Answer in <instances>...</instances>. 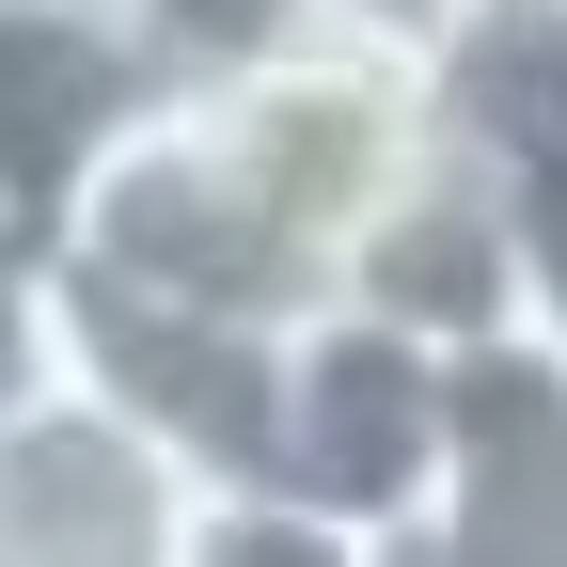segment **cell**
<instances>
[{
  "label": "cell",
  "instance_id": "cell-1",
  "mask_svg": "<svg viewBox=\"0 0 567 567\" xmlns=\"http://www.w3.org/2000/svg\"><path fill=\"white\" fill-rule=\"evenodd\" d=\"M63 268L126 284V300H174V316H221V331H268V347H300V331L347 300V284L268 221V189L237 174V142L205 126V95H174V111L95 174V205L63 221Z\"/></svg>",
  "mask_w": 567,
  "mask_h": 567
},
{
  "label": "cell",
  "instance_id": "cell-2",
  "mask_svg": "<svg viewBox=\"0 0 567 567\" xmlns=\"http://www.w3.org/2000/svg\"><path fill=\"white\" fill-rule=\"evenodd\" d=\"M205 126L237 142V174L268 189V221L300 237L331 284L363 268V237L457 158L425 63H379V48H347V32H316L300 63H268V80H221V95H205Z\"/></svg>",
  "mask_w": 567,
  "mask_h": 567
},
{
  "label": "cell",
  "instance_id": "cell-3",
  "mask_svg": "<svg viewBox=\"0 0 567 567\" xmlns=\"http://www.w3.org/2000/svg\"><path fill=\"white\" fill-rule=\"evenodd\" d=\"M457 473V363L410 347L394 316H316L284 347V442H268V505H300L331 536H410Z\"/></svg>",
  "mask_w": 567,
  "mask_h": 567
},
{
  "label": "cell",
  "instance_id": "cell-4",
  "mask_svg": "<svg viewBox=\"0 0 567 567\" xmlns=\"http://www.w3.org/2000/svg\"><path fill=\"white\" fill-rule=\"evenodd\" d=\"M48 316H63V379L95 410H126L205 505H268V442H284V347L268 331L126 300V284L63 268V252H48Z\"/></svg>",
  "mask_w": 567,
  "mask_h": 567
},
{
  "label": "cell",
  "instance_id": "cell-5",
  "mask_svg": "<svg viewBox=\"0 0 567 567\" xmlns=\"http://www.w3.org/2000/svg\"><path fill=\"white\" fill-rule=\"evenodd\" d=\"M158 111H174V80L111 0H0V237L63 252V221Z\"/></svg>",
  "mask_w": 567,
  "mask_h": 567
},
{
  "label": "cell",
  "instance_id": "cell-6",
  "mask_svg": "<svg viewBox=\"0 0 567 567\" xmlns=\"http://www.w3.org/2000/svg\"><path fill=\"white\" fill-rule=\"evenodd\" d=\"M205 488L80 379L0 425V567H205Z\"/></svg>",
  "mask_w": 567,
  "mask_h": 567
},
{
  "label": "cell",
  "instance_id": "cell-7",
  "mask_svg": "<svg viewBox=\"0 0 567 567\" xmlns=\"http://www.w3.org/2000/svg\"><path fill=\"white\" fill-rule=\"evenodd\" d=\"M379 567H567V347L520 331L457 363V473Z\"/></svg>",
  "mask_w": 567,
  "mask_h": 567
},
{
  "label": "cell",
  "instance_id": "cell-8",
  "mask_svg": "<svg viewBox=\"0 0 567 567\" xmlns=\"http://www.w3.org/2000/svg\"><path fill=\"white\" fill-rule=\"evenodd\" d=\"M347 316H394L410 347H442V363H488V347L536 331V268H520V221L505 189H488L473 158H442L394 221L363 237V268H347Z\"/></svg>",
  "mask_w": 567,
  "mask_h": 567
},
{
  "label": "cell",
  "instance_id": "cell-9",
  "mask_svg": "<svg viewBox=\"0 0 567 567\" xmlns=\"http://www.w3.org/2000/svg\"><path fill=\"white\" fill-rule=\"evenodd\" d=\"M425 95H442V142L488 174L567 142V0H473V32L425 63Z\"/></svg>",
  "mask_w": 567,
  "mask_h": 567
},
{
  "label": "cell",
  "instance_id": "cell-10",
  "mask_svg": "<svg viewBox=\"0 0 567 567\" xmlns=\"http://www.w3.org/2000/svg\"><path fill=\"white\" fill-rule=\"evenodd\" d=\"M111 17L158 48V80L174 95H221V80H268V63H300L331 17L316 0H111Z\"/></svg>",
  "mask_w": 567,
  "mask_h": 567
},
{
  "label": "cell",
  "instance_id": "cell-11",
  "mask_svg": "<svg viewBox=\"0 0 567 567\" xmlns=\"http://www.w3.org/2000/svg\"><path fill=\"white\" fill-rule=\"evenodd\" d=\"M473 174H488V158H473ZM488 189H505V221H520V268H536V331L567 347V142H536V158H505Z\"/></svg>",
  "mask_w": 567,
  "mask_h": 567
},
{
  "label": "cell",
  "instance_id": "cell-12",
  "mask_svg": "<svg viewBox=\"0 0 567 567\" xmlns=\"http://www.w3.org/2000/svg\"><path fill=\"white\" fill-rule=\"evenodd\" d=\"M63 394V316H48V252H0V425Z\"/></svg>",
  "mask_w": 567,
  "mask_h": 567
},
{
  "label": "cell",
  "instance_id": "cell-13",
  "mask_svg": "<svg viewBox=\"0 0 567 567\" xmlns=\"http://www.w3.org/2000/svg\"><path fill=\"white\" fill-rule=\"evenodd\" d=\"M205 567H379V536H331L300 505H221L205 520Z\"/></svg>",
  "mask_w": 567,
  "mask_h": 567
},
{
  "label": "cell",
  "instance_id": "cell-14",
  "mask_svg": "<svg viewBox=\"0 0 567 567\" xmlns=\"http://www.w3.org/2000/svg\"><path fill=\"white\" fill-rule=\"evenodd\" d=\"M316 17H331L347 48H379V63H442V48L473 32V0H316Z\"/></svg>",
  "mask_w": 567,
  "mask_h": 567
},
{
  "label": "cell",
  "instance_id": "cell-15",
  "mask_svg": "<svg viewBox=\"0 0 567 567\" xmlns=\"http://www.w3.org/2000/svg\"><path fill=\"white\" fill-rule=\"evenodd\" d=\"M0 252H17V237H0Z\"/></svg>",
  "mask_w": 567,
  "mask_h": 567
}]
</instances>
